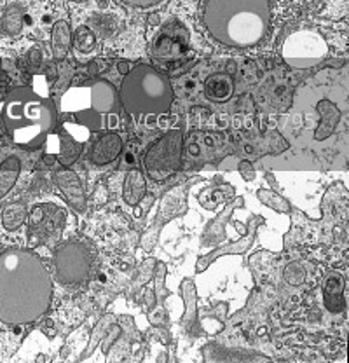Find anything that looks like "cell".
Listing matches in <instances>:
<instances>
[{
  "label": "cell",
  "instance_id": "cell-19",
  "mask_svg": "<svg viewBox=\"0 0 349 363\" xmlns=\"http://www.w3.org/2000/svg\"><path fill=\"white\" fill-rule=\"evenodd\" d=\"M318 111H320V116L321 119H323V123L320 124V130L316 131V140H323L327 138V136L332 135L333 128H336V124L339 123L340 119V112L337 111L336 105H332L330 101L323 100L318 104Z\"/></svg>",
  "mask_w": 349,
  "mask_h": 363
},
{
  "label": "cell",
  "instance_id": "cell-26",
  "mask_svg": "<svg viewBox=\"0 0 349 363\" xmlns=\"http://www.w3.org/2000/svg\"><path fill=\"white\" fill-rule=\"evenodd\" d=\"M240 173H241V177L243 179H245L246 182H252L253 179H255V172H253V166H252V162H248V161H241L240 162Z\"/></svg>",
  "mask_w": 349,
  "mask_h": 363
},
{
  "label": "cell",
  "instance_id": "cell-5",
  "mask_svg": "<svg viewBox=\"0 0 349 363\" xmlns=\"http://www.w3.org/2000/svg\"><path fill=\"white\" fill-rule=\"evenodd\" d=\"M174 93L172 82L154 67L140 63L124 74L119 89V101L131 116L166 113L172 108Z\"/></svg>",
  "mask_w": 349,
  "mask_h": 363
},
{
  "label": "cell",
  "instance_id": "cell-12",
  "mask_svg": "<svg viewBox=\"0 0 349 363\" xmlns=\"http://www.w3.org/2000/svg\"><path fill=\"white\" fill-rule=\"evenodd\" d=\"M121 152H123V138L117 133H105L89 149V159L93 164L105 166L116 161Z\"/></svg>",
  "mask_w": 349,
  "mask_h": 363
},
{
  "label": "cell",
  "instance_id": "cell-13",
  "mask_svg": "<svg viewBox=\"0 0 349 363\" xmlns=\"http://www.w3.org/2000/svg\"><path fill=\"white\" fill-rule=\"evenodd\" d=\"M255 236H257V229L255 227H250L248 233H246L240 241H236V243L226 245V247H218V248H215L214 252L199 257V259H197V264H196V272L206 271L208 267H210V264H214L215 260L222 255H240V253L248 252V250L252 248L253 241H255Z\"/></svg>",
  "mask_w": 349,
  "mask_h": 363
},
{
  "label": "cell",
  "instance_id": "cell-18",
  "mask_svg": "<svg viewBox=\"0 0 349 363\" xmlns=\"http://www.w3.org/2000/svg\"><path fill=\"white\" fill-rule=\"evenodd\" d=\"M21 172V162L20 159L11 156L0 166V199L6 198L7 192L16 185L18 177Z\"/></svg>",
  "mask_w": 349,
  "mask_h": 363
},
{
  "label": "cell",
  "instance_id": "cell-2",
  "mask_svg": "<svg viewBox=\"0 0 349 363\" xmlns=\"http://www.w3.org/2000/svg\"><path fill=\"white\" fill-rule=\"evenodd\" d=\"M203 23L227 48H255L271 28V6L269 0H206Z\"/></svg>",
  "mask_w": 349,
  "mask_h": 363
},
{
  "label": "cell",
  "instance_id": "cell-11",
  "mask_svg": "<svg viewBox=\"0 0 349 363\" xmlns=\"http://www.w3.org/2000/svg\"><path fill=\"white\" fill-rule=\"evenodd\" d=\"M45 143H49V147H55V152H48L55 156L56 161L62 166H72L77 161L79 156L82 152V142H75L74 136L65 135V133H55L48 136Z\"/></svg>",
  "mask_w": 349,
  "mask_h": 363
},
{
  "label": "cell",
  "instance_id": "cell-29",
  "mask_svg": "<svg viewBox=\"0 0 349 363\" xmlns=\"http://www.w3.org/2000/svg\"><path fill=\"white\" fill-rule=\"evenodd\" d=\"M117 68H119V72H121V74H128V72H130V65H128V63L126 62H121L119 63V65H117Z\"/></svg>",
  "mask_w": 349,
  "mask_h": 363
},
{
  "label": "cell",
  "instance_id": "cell-24",
  "mask_svg": "<svg viewBox=\"0 0 349 363\" xmlns=\"http://www.w3.org/2000/svg\"><path fill=\"white\" fill-rule=\"evenodd\" d=\"M72 44H74V48L77 49L79 52L87 55V52H91L96 48V35H94L93 30L87 28V26H79V28L75 30L74 35H72Z\"/></svg>",
  "mask_w": 349,
  "mask_h": 363
},
{
  "label": "cell",
  "instance_id": "cell-10",
  "mask_svg": "<svg viewBox=\"0 0 349 363\" xmlns=\"http://www.w3.org/2000/svg\"><path fill=\"white\" fill-rule=\"evenodd\" d=\"M52 180H55L56 187L62 191V194L65 196V199L70 203V206L74 208L77 213H84L87 208V199L84 187H82V182L77 177V173L74 169H70L67 166L56 169L55 175H52Z\"/></svg>",
  "mask_w": 349,
  "mask_h": 363
},
{
  "label": "cell",
  "instance_id": "cell-6",
  "mask_svg": "<svg viewBox=\"0 0 349 363\" xmlns=\"http://www.w3.org/2000/svg\"><path fill=\"white\" fill-rule=\"evenodd\" d=\"M182 152H184V133L180 130H172L162 135L147 149L143 156L147 175L154 182L168 180L180 169Z\"/></svg>",
  "mask_w": 349,
  "mask_h": 363
},
{
  "label": "cell",
  "instance_id": "cell-22",
  "mask_svg": "<svg viewBox=\"0 0 349 363\" xmlns=\"http://www.w3.org/2000/svg\"><path fill=\"white\" fill-rule=\"evenodd\" d=\"M2 30L7 35H20L23 30V11L20 6H9L2 16Z\"/></svg>",
  "mask_w": 349,
  "mask_h": 363
},
{
  "label": "cell",
  "instance_id": "cell-15",
  "mask_svg": "<svg viewBox=\"0 0 349 363\" xmlns=\"http://www.w3.org/2000/svg\"><path fill=\"white\" fill-rule=\"evenodd\" d=\"M234 94V79L229 74H214L204 81V96L214 104H226Z\"/></svg>",
  "mask_w": 349,
  "mask_h": 363
},
{
  "label": "cell",
  "instance_id": "cell-28",
  "mask_svg": "<svg viewBox=\"0 0 349 363\" xmlns=\"http://www.w3.org/2000/svg\"><path fill=\"white\" fill-rule=\"evenodd\" d=\"M30 62H32L35 67L40 63V51L37 48H33L32 51H30Z\"/></svg>",
  "mask_w": 349,
  "mask_h": 363
},
{
  "label": "cell",
  "instance_id": "cell-25",
  "mask_svg": "<svg viewBox=\"0 0 349 363\" xmlns=\"http://www.w3.org/2000/svg\"><path fill=\"white\" fill-rule=\"evenodd\" d=\"M283 278L287 279L288 285L301 286L306 281V269L301 262H292L284 267Z\"/></svg>",
  "mask_w": 349,
  "mask_h": 363
},
{
  "label": "cell",
  "instance_id": "cell-20",
  "mask_svg": "<svg viewBox=\"0 0 349 363\" xmlns=\"http://www.w3.org/2000/svg\"><path fill=\"white\" fill-rule=\"evenodd\" d=\"M28 210L25 203H11L2 211V225L7 230H16L25 224V218Z\"/></svg>",
  "mask_w": 349,
  "mask_h": 363
},
{
  "label": "cell",
  "instance_id": "cell-14",
  "mask_svg": "<svg viewBox=\"0 0 349 363\" xmlns=\"http://www.w3.org/2000/svg\"><path fill=\"white\" fill-rule=\"evenodd\" d=\"M344 276L337 271H330L327 274L323 289V304L332 315H339L346 308L344 302Z\"/></svg>",
  "mask_w": 349,
  "mask_h": 363
},
{
  "label": "cell",
  "instance_id": "cell-17",
  "mask_svg": "<svg viewBox=\"0 0 349 363\" xmlns=\"http://www.w3.org/2000/svg\"><path fill=\"white\" fill-rule=\"evenodd\" d=\"M72 45V32L70 25L65 20H60L52 25L51 30V49H52V58L56 62H62L67 58L68 51Z\"/></svg>",
  "mask_w": 349,
  "mask_h": 363
},
{
  "label": "cell",
  "instance_id": "cell-7",
  "mask_svg": "<svg viewBox=\"0 0 349 363\" xmlns=\"http://www.w3.org/2000/svg\"><path fill=\"white\" fill-rule=\"evenodd\" d=\"M282 56L288 67L306 70L320 65L328 56V44L314 30H297L284 39Z\"/></svg>",
  "mask_w": 349,
  "mask_h": 363
},
{
  "label": "cell",
  "instance_id": "cell-16",
  "mask_svg": "<svg viewBox=\"0 0 349 363\" xmlns=\"http://www.w3.org/2000/svg\"><path fill=\"white\" fill-rule=\"evenodd\" d=\"M147 192V182L145 175H143L142 169L131 168L130 172L124 177L123 184V199L130 206H136L143 198H145Z\"/></svg>",
  "mask_w": 349,
  "mask_h": 363
},
{
  "label": "cell",
  "instance_id": "cell-1",
  "mask_svg": "<svg viewBox=\"0 0 349 363\" xmlns=\"http://www.w3.org/2000/svg\"><path fill=\"white\" fill-rule=\"evenodd\" d=\"M52 279L48 267L30 250L9 248L0 253V321L32 325L48 313Z\"/></svg>",
  "mask_w": 349,
  "mask_h": 363
},
{
  "label": "cell",
  "instance_id": "cell-8",
  "mask_svg": "<svg viewBox=\"0 0 349 363\" xmlns=\"http://www.w3.org/2000/svg\"><path fill=\"white\" fill-rule=\"evenodd\" d=\"M52 262H55L56 278L63 285H82L89 279L91 257L81 243L70 241L62 245L55 252Z\"/></svg>",
  "mask_w": 349,
  "mask_h": 363
},
{
  "label": "cell",
  "instance_id": "cell-23",
  "mask_svg": "<svg viewBox=\"0 0 349 363\" xmlns=\"http://www.w3.org/2000/svg\"><path fill=\"white\" fill-rule=\"evenodd\" d=\"M257 198H259L260 203H264L265 206L271 208L272 211H278V213H290L292 211L290 203L275 191H269V189H259V191H257Z\"/></svg>",
  "mask_w": 349,
  "mask_h": 363
},
{
  "label": "cell",
  "instance_id": "cell-27",
  "mask_svg": "<svg viewBox=\"0 0 349 363\" xmlns=\"http://www.w3.org/2000/svg\"><path fill=\"white\" fill-rule=\"evenodd\" d=\"M124 4H130V6H135V7H150V6H155V4H159L161 0H123Z\"/></svg>",
  "mask_w": 349,
  "mask_h": 363
},
{
  "label": "cell",
  "instance_id": "cell-4",
  "mask_svg": "<svg viewBox=\"0 0 349 363\" xmlns=\"http://www.w3.org/2000/svg\"><path fill=\"white\" fill-rule=\"evenodd\" d=\"M119 93L105 79H91L68 88L58 101V119L67 117L87 133L104 130L105 117L117 116Z\"/></svg>",
  "mask_w": 349,
  "mask_h": 363
},
{
  "label": "cell",
  "instance_id": "cell-3",
  "mask_svg": "<svg viewBox=\"0 0 349 363\" xmlns=\"http://www.w3.org/2000/svg\"><path fill=\"white\" fill-rule=\"evenodd\" d=\"M2 123L14 145L39 149L58 128V108L43 89L16 88L7 94L2 107Z\"/></svg>",
  "mask_w": 349,
  "mask_h": 363
},
{
  "label": "cell",
  "instance_id": "cell-9",
  "mask_svg": "<svg viewBox=\"0 0 349 363\" xmlns=\"http://www.w3.org/2000/svg\"><path fill=\"white\" fill-rule=\"evenodd\" d=\"M189 52V32L184 25L173 21L166 25L154 39L150 55L161 63L180 62Z\"/></svg>",
  "mask_w": 349,
  "mask_h": 363
},
{
  "label": "cell",
  "instance_id": "cell-21",
  "mask_svg": "<svg viewBox=\"0 0 349 363\" xmlns=\"http://www.w3.org/2000/svg\"><path fill=\"white\" fill-rule=\"evenodd\" d=\"M182 292H184V298H185V309L184 313V327L189 328L192 323H196L197 320V309H196V302H197V295H196V286L192 283V279H185L184 285H182Z\"/></svg>",
  "mask_w": 349,
  "mask_h": 363
}]
</instances>
